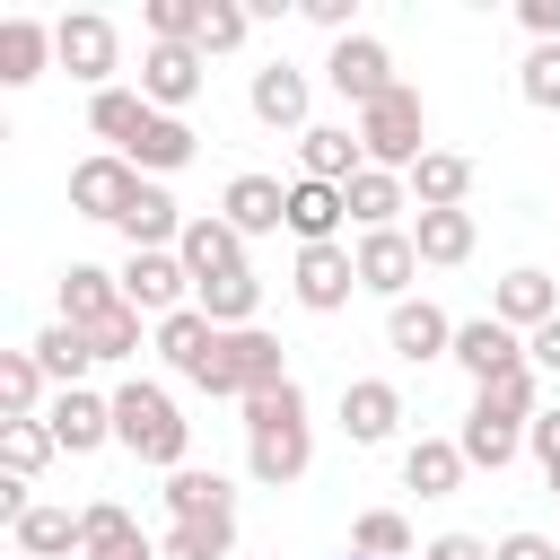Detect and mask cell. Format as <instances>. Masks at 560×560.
Masks as SVG:
<instances>
[{"label": "cell", "mask_w": 560, "mask_h": 560, "mask_svg": "<svg viewBox=\"0 0 560 560\" xmlns=\"http://www.w3.org/2000/svg\"><path fill=\"white\" fill-rule=\"evenodd\" d=\"M350 560H368V551H350Z\"/></svg>", "instance_id": "54"}, {"label": "cell", "mask_w": 560, "mask_h": 560, "mask_svg": "<svg viewBox=\"0 0 560 560\" xmlns=\"http://www.w3.org/2000/svg\"><path fill=\"white\" fill-rule=\"evenodd\" d=\"M472 210H420L411 219V245H420V262H438V271H455V262H472Z\"/></svg>", "instance_id": "26"}, {"label": "cell", "mask_w": 560, "mask_h": 560, "mask_svg": "<svg viewBox=\"0 0 560 560\" xmlns=\"http://www.w3.org/2000/svg\"><path fill=\"white\" fill-rule=\"evenodd\" d=\"M359 149H368V166H385V175H411V166L429 158V105H420V88H394V96H376V105L359 114Z\"/></svg>", "instance_id": "4"}, {"label": "cell", "mask_w": 560, "mask_h": 560, "mask_svg": "<svg viewBox=\"0 0 560 560\" xmlns=\"http://www.w3.org/2000/svg\"><path fill=\"white\" fill-rule=\"evenodd\" d=\"M184 289H192L184 254H131V262H122V306H140V315H158V324L184 306Z\"/></svg>", "instance_id": "13"}, {"label": "cell", "mask_w": 560, "mask_h": 560, "mask_svg": "<svg viewBox=\"0 0 560 560\" xmlns=\"http://www.w3.org/2000/svg\"><path fill=\"white\" fill-rule=\"evenodd\" d=\"M490 560H560V542H551V534H534V525H516V534H499V542H490Z\"/></svg>", "instance_id": "46"}, {"label": "cell", "mask_w": 560, "mask_h": 560, "mask_svg": "<svg viewBox=\"0 0 560 560\" xmlns=\"http://www.w3.org/2000/svg\"><path fill=\"white\" fill-rule=\"evenodd\" d=\"M201 9H210V0H149V35H158V44H192V52H201Z\"/></svg>", "instance_id": "43"}, {"label": "cell", "mask_w": 560, "mask_h": 560, "mask_svg": "<svg viewBox=\"0 0 560 560\" xmlns=\"http://www.w3.org/2000/svg\"><path fill=\"white\" fill-rule=\"evenodd\" d=\"M341 429H350V446H385L402 429V394L385 376H350L341 385Z\"/></svg>", "instance_id": "17"}, {"label": "cell", "mask_w": 560, "mask_h": 560, "mask_svg": "<svg viewBox=\"0 0 560 560\" xmlns=\"http://www.w3.org/2000/svg\"><path fill=\"white\" fill-rule=\"evenodd\" d=\"M385 341H394L402 359H455V315L429 306V298H402V306L385 315Z\"/></svg>", "instance_id": "19"}, {"label": "cell", "mask_w": 560, "mask_h": 560, "mask_svg": "<svg viewBox=\"0 0 560 560\" xmlns=\"http://www.w3.org/2000/svg\"><path fill=\"white\" fill-rule=\"evenodd\" d=\"M542 481H551V490H560V464H551V472H542Z\"/></svg>", "instance_id": "53"}, {"label": "cell", "mask_w": 560, "mask_h": 560, "mask_svg": "<svg viewBox=\"0 0 560 560\" xmlns=\"http://www.w3.org/2000/svg\"><path fill=\"white\" fill-rule=\"evenodd\" d=\"M350 262H359V289L368 298H411V271H420V245H411V228H368L359 245H350Z\"/></svg>", "instance_id": "7"}, {"label": "cell", "mask_w": 560, "mask_h": 560, "mask_svg": "<svg viewBox=\"0 0 560 560\" xmlns=\"http://www.w3.org/2000/svg\"><path fill=\"white\" fill-rule=\"evenodd\" d=\"M368 166V149H359V131H341V122H315L306 140H298V175L306 184H350Z\"/></svg>", "instance_id": "22"}, {"label": "cell", "mask_w": 560, "mask_h": 560, "mask_svg": "<svg viewBox=\"0 0 560 560\" xmlns=\"http://www.w3.org/2000/svg\"><path fill=\"white\" fill-rule=\"evenodd\" d=\"M184 271H192V289H210V280H236L245 271V236L219 219V210H201V219H184Z\"/></svg>", "instance_id": "11"}, {"label": "cell", "mask_w": 560, "mask_h": 560, "mask_svg": "<svg viewBox=\"0 0 560 560\" xmlns=\"http://www.w3.org/2000/svg\"><path fill=\"white\" fill-rule=\"evenodd\" d=\"M420 560H490V542H481V534H438Z\"/></svg>", "instance_id": "50"}, {"label": "cell", "mask_w": 560, "mask_h": 560, "mask_svg": "<svg viewBox=\"0 0 560 560\" xmlns=\"http://www.w3.org/2000/svg\"><path fill=\"white\" fill-rule=\"evenodd\" d=\"M516 88H525V105H534V114H560V44H534V52H525V70H516Z\"/></svg>", "instance_id": "42"}, {"label": "cell", "mask_w": 560, "mask_h": 560, "mask_svg": "<svg viewBox=\"0 0 560 560\" xmlns=\"http://www.w3.org/2000/svg\"><path fill=\"white\" fill-rule=\"evenodd\" d=\"M44 61H52V26L44 18H0V88L44 79Z\"/></svg>", "instance_id": "23"}, {"label": "cell", "mask_w": 560, "mask_h": 560, "mask_svg": "<svg viewBox=\"0 0 560 560\" xmlns=\"http://www.w3.org/2000/svg\"><path fill=\"white\" fill-rule=\"evenodd\" d=\"M210 341H219V324H210L201 306H175V315L158 324V359H166V368H184V376L201 368V350H210Z\"/></svg>", "instance_id": "35"}, {"label": "cell", "mask_w": 560, "mask_h": 560, "mask_svg": "<svg viewBox=\"0 0 560 560\" xmlns=\"http://www.w3.org/2000/svg\"><path fill=\"white\" fill-rule=\"evenodd\" d=\"M525 446H534V464L551 472V464H560V411H534V429H525Z\"/></svg>", "instance_id": "49"}, {"label": "cell", "mask_w": 560, "mask_h": 560, "mask_svg": "<svg viewBox=\"0 0 560 560\" xmlns=\"http://www.w3.org/2000/svg\"><path fill=\"white\" fill-rule=\"evenodd\" d=\"M192 385H201V394H219V402H254V394L289 385V359H280V341H271L262 324H245V332H219V341L201 350Z\"/></svg>", "instance_id": "3"}, {"label": "cell", "mask_w": 560, "mask_h": 560, "mask_svg": "<svg viewBox=\"0 0 560 560\" xmlns=\"http://www.w3.org/2000/svg\"><path fill=\"white\" fill-rule=\"evenodd\" d=\"M236 508V490L219 481V472H201V464H184V472H166V516L184 525V516H228Z\"/></svg>", "instance_id": "33"}, {"label": "cell", "mask_w": 560, "mask_h": 560, "mask_svg": "<svg viewBox=\"0 0 560 560\" xmlns=\"http://www.w3.org/2000/svg\"><path fill=\"white\" fill-rule=\"evenodd\" d=\"M525 359H534V368H551V376H560V315H551V324H542V332H534V341H525Z\"/></svg>", "instance_id": "51"}, {"label": "cell", "mask_w": 560, "mask_h": 560, "mask_svg": "<svg viewBox=\"0 0 560 560\" xmlns=\"http://www.w3.org/2000/svg\"><path fill=\"white\" fill-rule=\"evenodd\" d=\"M105 315H122V271H96V262H70L61 271V324L96 332Z\"/></svg>", "instance_id": "20"}, {"label": "cell", "mask_w": 560, "mask_h": 560, "mask_svg": "<svg viewBox=\"0 0 560 560\" xmlns=\"http://www.w3.org/2000/svg\"><path fill=\"white\" fill-rule=\"evenodd\" d=\"M455 368H464L472 385H490V376L525 368V332H508L499 315H472V324H455Z\"/></svg>", "instance_id": "14"}, {"label": "cell", "mask_w": 560, "mask_h": 560, "mask_svg": "<svg viewBox=\"0 0 560 560\" xmlns=\"http://www.w3.org/2000/svg\"><path fill=\"white\" fill-rule=\"evenodd\" d=\"M490 315H499L508 332H525V341H534V332H542V324L560 315V280L525 262V271H508V280H499V298H490Z\"/></svg>", "instance_id": "16"}, {"label": "cell", "mask_w": 560, "mask_h": 560, "mask_svg": "<svg viewBox=\"0 0 560 560\" xmlns=\"http://www.w3.org/2000/svg\"><path fill=\"white\" fill-rule=\"evenodd\" d=\"M44 429H52V446H61V455H96V446L114 438V394L70 385V394H52V402H44Z\"/></svg>", "instance_id": "10"}, {"label": "cell", "mask_w": 560, "mask_h": 560, "mask_svg": "<svg viewBox=\"0 0 560 560\" xmlns=\"http://www.w3.org/2000/svg\"><path fill=\"white\" fill-rule=\"evenodd\" d=\"M306 18H315L332 44H341V35H359V26H350V18H359V0H306Z\"/></svg>", "instance_id": "47"}, {"label": "cell", "mask_w": 560, "mask_h": 560, "mask_svg": "<svg viewBox=\"0 0 560 560\" xmlns=\"http://www.w3.org/2000/svg\"><path fill=\"white\" fill-rule=\"evenodd\" d=\"M245 464H254V481H271V490H289V481L315 464V429H306V394H298V376L245 402Z\"/></svg>", "instance_id": "1"}, {"label": "cell", "mask_w": 560, "mask_h": 560, "mask_svg": "<svg viewBox=\"0 0 560 560\" xmlns=\"http://www.w3.org/2000/svg\"><path fill=\"white\" fill-rule=\"evenodd\" d=\"M516 18H525L534 44H560V0H516Z\"/></svg>", "instance_id": "48"}, {"label": "cell", "mask_w": 560, "mask_h": 560, "mask_svg": "<svg viewBox=\"0 0 560 560\" xmlns=\"http://www.w3.org/2000/svg\"><path fill=\"white\" fill-rule=\"evenodd\" d=\"M350 551H368V560H411V525H402L394 508H368V516L350 525Z\"/></svg>", "instance_id": "41"}, {"label": "cell", "mask_w": 560, "mask_h": 560, "mask_svg": "<svg viewBox=\"0 0 560 560\" xmlns=\"http://www.w3.org/2000/svg\"><path fill=\"white\" fill-rule=\"evenodd\" d=\"M149 122H158V105H149L140 88H105V96H88V131H96V140H114V158H131Z\"/></svg>", "instance_id": "21"}, {"label": "cell", "mask_w": 560, "mask_h": 560, "mask_svg": "<svg viewBox=\"0 0 560 560\" xmlns=\"http://www.w3.org/2000/svg\"><path fill=\"white\" fill-rule=\"evenodd\" d=\"M9 534H18L26 560H61V551H79V516H70V508H26Z\"/></svg>", "instance_id": "38"}, {"label": "cell", "mask_w": 560, "mask_h": 560, "mask_svg": "<svg viewBox=\"0 0 560 560\" xmlns=\"http://www.w3.org/2000/svg\"><path fill=\"white\" fill-rule=\"evenodd\" d=\"M44 368H35V350H0V420H44L35 402H44Z\"/></svg>", "instance_id": "36"}, {"label": "cell", "mask_w": 560, "mask_h": 560, "mask_svg": "<svg viewBox=\"0 0 560 560\" xmlns=\"http://www.w3.org/2000/svg\"><path fill=\"white\" fill-rule=\"evenodd\" d=\"M402 184H411V201H420V210H464V192H472V158L429 149V158H420Z\"/></svg>", "instance_id": "24"}, {"label": "cell", "mask_w": 560, "mask_h": 560, "mask_svg": "<svg viewBox=\"0 0 560 560\" xmlns=\"http://www.w3.org/2000/svg\"><path fill=\"white\" fill-rule=\"evenodd\" d=\"M114 560H149V542H140V551H114Z\"/></svg>", "instance_id": "52"}, {"label": "cell", "mask_w": 560, "mask_h": 560, "mask_svg": "<svg viewBox=\"0 0 560 560\" xmlns=\"http://www.w3.org/2000/svg\"><path fill=\"white\" fill-rule=\"evenodd\" d=\"M455 446H464V464H481V472H499V464H516V446H525V429H516V420H490V411H464V429H455Z\"/></svg>", "instance_id": "32"}, {"label": "cell", "mask_w": 560, "mask_h": 560, "mask_svg": "<svg viewBox=\"0 0 560 560\" xmlns=\"http://www.w3.org/2000/svg\"><path fill=\"white\" fill-rule=\"evenodd\" d=\"M114 446H131V455H140V464H158V472H184L192 420L175 411V394H166V385L131 376V385H114Z\"/></svg>", "instance_id": "2"}, {"label": "cell", "mask_w": 560, "mask_h": 560, "mask_svg": "<svg viewBox=\"0 0 560 560\" xmlns=\"http://www.w3.org/2000/svg\"><path fill=\"white\" fill-rule=\"evenodd\" d=\"M472 411H490V420H516V429H534V411H542L534 359H525V368H508V376H490V385H472Z\"/></svg>", "instance_id": "30"}, {"label": "cell", "mask_w": 560, "mask_h": 560, "mask_svg": "<svg viewBox=\"0 0 560 560\" xmlns=\"http://www.w3.org/2000/svg\"><path fill=\"white\" fill-rule=\"evenodd\" d=\"M464 472H472V464H464V446H455V438H411V446H402V481H411L420 499H446Z\"/></svg>", "instance_id": "27"}, {"label": "cell", "mask_w": 560, "mask_h": 560, "mask_svg": "<svg viewBox=\"0 0 560 560\" xmlns=\"http://www.w3.org/2000/svg\"><path fill=\"white\" fill-rule=\"evenodd\" d=\"M402 192H411V184H402V175H385V166H359V175L341 184V201H350L359 236H368V228H394V219H402Z\"/></svg>", "instance_id": "28"}, {"label": "cell", "mask_w": 560, "mask_h": 560, "mask_svg": "<svg viewBox=\"0 0 560 560\" xmlns=\"http://www.w3.org/2000/svg\"><path fill=\"white\" fill-rule=\"evenodd\" d=\"M140 96H149L158 114H184V105L201 96V52H192V44H149V52H140Z\"/></svg>", "instance_id": "12"}, {"label": "cell", "mask_w": 560, "mask_h": 560, "mask_svg": "<svg viewBox=\"0 0 560 560\" xmlns=\"http://www.w3.org/2000/svg\"><path fill=\"white\" fill-rule=\"evenodd\" d=\"M52 455H61V446H52V429H44V420H0V464H9L18 481H35Z\"/></svg>", "instance_id": "40"}, {"label": "cell", "mask_w": 560, "mask_h": 560, "mask_svg": "<svg viewBox=\"0 0 560 560\" xmlns=\"http://www.w3.org/2000/svg\"><path fill=\"white\" fill-rule=\"evenodd\" d=\"M245 26H254V18H245L236 0H210V9H201V61H210V52H236Z\"/></svg>", "instance_id": "44"}, {"label": "cell", "mask_w": 560, "mask_h": 560, "mask_svg": "<svg viewBox=\"0 0 560 560\" xmlns=\"http://www.w3.org/2000/svg\"><path fill=\"white\" fill-rule=\"evenodd\" d=\"M192 149H201V140H192V122H184V114H158V122L140 131L131 166H140V175H175V166H192Z\"/></svg>", "instance_id": "31"}, {"label": "cell", "mask_w": 560, "mask_h": 560, "mask_svg": "<svg viewBox=\"0 0 560 560\" xmlns=\"http://www.w3.org/2000/svg\"><path fill=\"white\" fill-rule=\"evenodd\" d=\"M324 79H332L359 114H368L376 96H394V88H402V79H394V52H385L376 35H341V44H332V61H324Z\"/></svg>", "instance_id": "8"}, {"label": "cell", "mask_w": 560, "mask_h": 560, "mask_svg": "<svg viewBox=\"0 0 560 560\" xmlns=\"http://www.w3.org/2000/svg\"><path fill=\"white\" fill-rule=\"evenodd\" d=\"M140 184H149V175H140L131 158H114V149H105V158H79V166H70V210L122 228V210L140 201Z\"/></svg>", "instance_id": "6"}, {"label": "cell", "mask_w": 560, "mask_h": 560, "mask_svg": "<svg viewBox=\"0 0 560 560\" xmlns=\"http://www.w3.org/2000/svg\"><path fill=\"white\" fill-rule=\"evenodd\" d=\"M192 306H201L219 332H245V324H254V306H262V280H254V271H236V280H210V289H192Z\"/></svg>", "instance_id": "34"}, {"label": "cell", "mask_w": 560, "mask_h": 560, "mask_svg": "<svg viewBox=\"0 0 560 560\" xmlns=\"http://www.w3.org/2000/svg\"><path fill=\"white\" fill-rule=\"evenodd\" d=\"M26 350H35V368L52 376V394H70V385H79V376L96 368V350H88V332H79V324H44V332H35Z\"/></svg>", "instance_id": "29"}, {"label": "cell", "mask_w": 560, "mask_h": 560, "mask_svg": "<svg viewBox=\"0 0 560 560\" xmlns=\"http://www.w3.org/2000/svg\"><path fill=\"white\" fill-rule=\"evenodd\" d=\"M79 551H88V560H114V551H140V525H131V508H114V499H96V508H79Z\"/></svg>", "instance_id": "37"}, {"label": "cell", "mask_w": 560, "mask_h": 560, "mask_svg": "<svg viewBox=\"0 0 560 560\" xmlns=\"http://www.w3.org/2000/svg\"><path fill=\"white\" fill-rule=\"evenodd\" d=\"M88 350H96V359H131V350H140V306H122V315H105V324L88 332Z\"/></svg>", "instance_id": "45"}, {"label": "cell", "mask_w": 560, "mask_h": 560, "mask_svg": "<svg viewBox=\"0 0 560 560\" xmlns=\"http://www.w3.org/2000/svg\"><path fill=\"white\" fill-rule=\"evenodd\" d=\"M289 289H298V306H306V315H341V306H350V289H359V262H350V245H298V271H289Z\"/></svg>", "instance_id": "9"}, {"label": "cell", "mask_w": 560, "mask_h": 560, "mask_svg": "<svg viewBox=\"0 0 560 560\" xmlns=\"http://www.w3.org/2000/svg\"><path fill=\"white\" fill-rule=\"evenodd\" d=\"M245 105H254V122H271V131H315L306 122V70H289V61H262L254 70V88H245Z\"/></svg>", "instance_id": "15"}, {"label": "cell", "mask_w": 560, "mask_h": 560, "mask_svg": "<svg viewBox=\"0 0 560 560\" xmlns=\"http://www.w3.org/2000/svg\"><path fill=\"white\" fill-rule=\"evenodd\" d=\"M52 61L105 96V88H114V70H122V35H114V18H105V9H70V18L52 26Z\"/></svg>", "instance_id": "5"}, {"label": "cell", "mask_w": 560, "mask_h": 560, "mask_svg": "<svg viewBox=\"0 0 560 560\" xmlns=\"http://www.w3.org/2000/svg\"><path fill=\"white\" fill-rule=\"evenodd\" d=\"M236 551V508L228 516H184L166 525V560H228Z\"/></svg>", "instance_id": "39"}, {"label": "cell", "mask_w": 560, "mask_h": 560, "mask_svg": "<svg viewBox=\"0 0 560 560\" xmlns=\"http://www.w3.org/2000/svg\"><path fill=\"white\" fill-rule=\"evenodd\" d=\"M350 219V201H341V184H289V236L298 245H332V228Z\"/></svg>", "instance_id": "25"}, {"label": "cell", "mask_w": 560, "mask_h": 560, "mask_svg": "<svg viewBox=\"0 0 560 560\" xmlns=\"http://www.w3.org/2000/svg\"><path fill=\"white\" fill-rule=\"evenodd\" d=\"M219 219H228L236 236H271V228H289V184H271V175H236V184L219 192Z\"/></svg>", "instance_id": "18"}]
</instances>
